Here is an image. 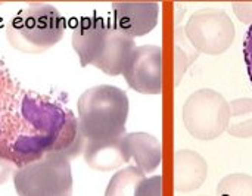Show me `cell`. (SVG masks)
<instances>
[{"mask_svg": "<svg viewBox=\"0 0 252 196\" xmlns=\"http://www.w3.org/2000/svg\"><path fill=\"white\" fill-rule=\"evenodd\" d=\"M86 145L72 111L24 90L0 65V158L18 168L49 152L69 161Z\"/></svg>", "mask_w": 252, "mask_h": 196, "instance_id": "obj_1", "label": "cell"}, {"mask_svg": "<svg viewBox=\"0 0 252 196\" xmlns=\"http://www.w3.org/2000/svg\"><path fill=\"white\" fill-rule=\"evenodd\" d=\"M77 109L78 127L87 140L126 134L128 98L123 89L109 84L90 87L81 93Z\"/></svg>", "mask_w": 252, "mask_h": 196, "instance_id": "obj_2", "label": "cell"}, {"mask_svg": "<svg viewBox=\"0 0 252 196\" xmlns=\"http://www.w3.org/2000/svg\"><path fill=\"white\" fill-rule=\"evenodd\" d=\"M65 28V19L55 6L32 3L10 18L6 25V38L19 52L41 53L61 41Z\"/></svg>", "mask_w": 252, "mask_h": 196, "instance_id": "obj_3", "label": "cell"}, {"mask_svg": "<svg viewBox=\"0 0 252 196\" xmlns=\"http://www.w3.org/2000/svg\"><path fill=\"white\" fill-rule=\"evenodd\" d=\"M18 196H71L72 173L69 161L58 152L19 167L13 173Z\"/></svg>", "mask_w": 252, "mask_h": 196, "instance_id": "obj_4", "label": "cell"}, {"mask_svg": "<svg viewBox=\"0 0 252 196\" xmlns=\"http://www.w3.org/2000/svg\"><path fill=\"white\" fill-rule=\"evenodd\" d=\"M182 115L190 136L198 140H213L226 131L230 108L221 93L213 89H201L186 99Z\"/></svg>", "mask_w": 252, "mask_h": 196, "instance_id": "obj_5", "label": "cell"}, {"mask_svg": "<svg viewBox=\"0 0 252 196\" xmlns=\"http://www.w3.org/2000/svg\"><path fill=\"white\" fill-rule=\"evenodd\" d=\"M185 35L199 53L220 55L235 40V24L223 9L205 7L192 13L185 25Z\"/></svg>", "mask_w": 252, "mask_h": 196, "instance_id": "obj_6", "label": "cell"}, {"mask_svg": "<svg viewBox=\"0 0 252 196\" xmlns=\"http://www.w3.org/2000/svg\"><path fill=\"white\" fill-rule=\"evenodd\" d=\"M123 75L133 90L143 95H159L162 92L161 47L154 44L136 47Z\"/></svg>", "mask_w": 252, "mask_h": 196, "instance_id": "obj_7", "label": "cell"}, {"mask_svg": "<svg viewBox=\"0 0 252 196\" xmlns=\"http://www.w3.org/2000/svg\"><path fill=\"white\" fill-rule=\"evenodd\" d=\"M112 9V25L131 38L151 33L158 24L159 4L155 1H115Z\"/></svg>", "mask_w": 252, "mask_h": 196, "instance_id": "obj_8", "label": "cell"}, {"mask_svg": "<svg viewBox=\"0 0 252 196\" xmlns=\"http://www.w3.org/2000/svg\"><path fill=\"white\" fill-rule=\"evenodd\" d=\"M109 24L100 16H84L74 27L71 43L81 66L94 65L99 59Z\"/></svg>", "mask_w": 252, "mask_h": 196, "instance_id": "obj_9", "label": "cell"}, {"mask_svg": "<svg viewBox=\"0 0 252 196\" xmlns=\"http://www.w3.org/2000/svg\"><path fill=\"white\" fill-rule=\"evenodd\" d=\"M83 155L87 165L99 171L117 170L131 160L126 143V134L111 139L87 140Z\"/></svg>", "mask_w": 252, "mask_h": 196, "instance_id": "obj_10", "label": "cell"}, {"mask_svg": "<svg viewBox=\"0 0 252 196\" xmlns=\"http://www.w3.org/2000/svg\"><path fill=\"white\" fill-rule=\"evenodd\" d=\"M134 49V38H131L117 27L109 25L102 53L93 66L108 75H120L124 72Z\"/></svg>", "mask_w": 252, "mask_h": 196, "instance_id": "obj_11", "label": "cell"}, {"mask_svg": "<svg viewBox=\"0 0 252 196\" xmlns=\"http://www.w3.org/2000/svg\"><path fill=\"white\" fill-rule=\"evenodd\" d=\"M208 165L202 155L190 149H180L174 154V188L188 194L199 189L207 180Z\"/></svg>", "mask_w": 252, "mask_h": 196, "instance_id": "obj_12", "label": "cell"}, {"mask_svg": "<svg viewBox=\"0 0 252 196\" xmlns=\"http://www.w3.org/2000/svg\"><path fill=\"white\" fill-rule=\"evenodd\" d=\"M127 149L130 158L134 160L136 167L143 173L155 171L162 161V148L159 140L148 133H128L126 134Z\"/></svg>", "mask_w": 252, "mask_h": 196, "instance_id": "obj_13", "label": "cell"}, {"mask_svg": "<svg viewBox=\"0 0 252 196\" xmlns=\"http://www.w3.org/2000/svg\"><path fill=\"white\" fill-rule=\"evenodd\" d=\"M230 117L226 131L238 139L252 137V99L241 98L229 102Z\"/></svg>", "mask_w": 252, "mask_h": 196, "instance_id": "obj_14", "label": "cell"}, {"mask_svg": "<svg viewBox=\"0 0 252 196\" xmlns=\"http://www.w3.org/2000/svg\"><path fill=\"white\" fill-rule=\"evenodd\" d=\"M143 180L145 174L136 165H128L112 176L105 196H134L139 185Z\"/></svg>", "mask_w": 252, "mask_h": 196, "instance_id": "obj_15", "label": "cell"}, {"mask_svg": "<svg viewBox=\"0 0 252 196\" xmlns=\"http://www.w3.org/2000/svg\"><path fill=\"white\" fill-rule=\"evenodd\" d=\"M199 56V52L193 49V46L189 43V40L185 35L183 28H177L174 34V68H176V86L180 84L186 69L189 65H192L196 58Z\"/></svg>", "mask_w": 252, "mask_h": 196, "instance_id": "obj_16", "label": "cell"}, {"mask_svg": "<svg viewBox=\"0 0 252 196\" xmlns=\"http://www.w3.org/2000/svg\"><path fill=\"white\" fill-rule=\"evenodd\" d=\"M217 196H252V176L229 174L217 186Z\"/></svg>", "mask_w": 252, "mask_h": 196, "instance_id": "obj_17", "label": "cell"}, {"mask_svg": "<svg viewBox=\"0 0 252 196\" xmlns=\"http://www.w3.org/2000/svg\"><path fill=\"white\" fill-rule=\"evenodd\" d=\"M134 196H162V177H145V180L139 185Z\"/></svg>", "mask_w": 252, "mask_h": 196, "instance_id": "obj_18", "label": "cell"}, {"mask_svg": "<svg viewBox=\"0 0 252 196\" xmlns=\"http://www.w3.org/2000/svg\"><path fill=\"white\" fill-rule=\"evenodd\" d=\"M232 7L235 15L242 22L252 25V1H235Z\"/></svg>", "mask_w": 252, "mask_h": 196, "instance_id": "obj_19", "label": "cell"}, {"mask_svg": "<svg viewBox=\"0 0 252 196\" xmlns=\"http://www.w3.org/2000/svg\"><path fill=\"white\" fill-rule=\"evenodd\" d=\"M244 58H245V64H247V71H248V77L252 84V25H250L245 40H244Z\"/></svg>", "mask_w": 252, "mask_h": 196, "instance_id": "obj_20", "label": "cell"}, {"mask_svg": "<svg viewBox=\"0 0 252 196\" xmlns=\"http://www.w3.org/2000/svg\"><path fill=\"white\" fill-rule=\"evenodd\" d=\"M12 173H13V164L0 158V185L6 183Z\"/></svg>", "mask_w": 252, "mask_h": 196, "instance_id": "obj_21", "label": "cell"}]
</instances>
